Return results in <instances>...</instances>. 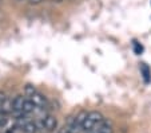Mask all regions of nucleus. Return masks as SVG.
Returning <instances> with one entry per match:
<instances>
[{
	"label": "nucleus",
	"instance_id": "obj_1",
	"mask_svg": "<svg viewBox=\"0 0 151 133\" xmlns=\"http://www.w3.org/2000/svg\"><path fill=\"white\" fill-rule=\"evenodd\" d=\"M43 126L46 128V130L52 132V130H55L58 126V120L55 118L54 116H47L46 118L43 120Z\"/></svg>",
	"mask_w": 151,
	"mask_h": 133
},
{
	"label": "nucleus",
	"instance_id": "obj_2",
	"mask_svg": "<svg viewBox=\"0 0 151 133\" xmlns=\"http://www.w3.org/2000/svg\"><path fill=\"white\" fill-rule=\"evenodd\" d=\"M0 112L3 113V114H6V116H8L9 113L14 112V100L7 97L3 104L0 105Z\"/></svg>",
	"mask_w": 151,
	"mask_h": 133
},
{
	"label": "nucleus",
	"instance_id": "obj_3",
	"mask_svg": "<svg viewBox=\"0 0 151 133\" xmlns=\"http://www.w3.org/2000/svg\"><path fill=\"white\" fill-rule=\"evenodd\" d=\"M31 101L34 102L36 108H43V106H46V105H47L46 96H43L42 93H37V92L31 97Z\"/></svg>",
	"mask_w": 151,
	"mask_h": 133
},
{
	"label": "nucleus",
	"instance_id": "obj_4",
	"mask_svg": "<svg viewBox=\"0 0 151 133\" xmlns=\"http://www.w3.org/2000/svg\"><path fill=\"white\" fill-rule=\"evenodd\" d=\"M24 97L23 96H16L14 98V113H23V105H24Z\"/></svg>",
	"mask_w": 151,
	"mask_h": 133
},
{
	"label": "nucleus",
	"instance_id": "obj_5",
	"mask_svg": "<svg viewBox=\"0 0 151 133\" xmlns=\"http://www.w3.org/2000/svg\"><path fill=\"white\" fill-rule=\"evenodd\" d=\"M140 73H142L143 79H145L146 84H150V81H151V70H150V67H148L146 63H140Z\"/></svg>",
	"mask_w": 151,
	"mask_h": 133
},
{
	"label": "nucleus",
	"instance_id": "obj_6",
	"mask_svg": "<svg viewBox=\"0 0 151 133\" xmlns=\"http://www.w3.org/2000/svg\"><path fill=\"white\" fill-rule=\"evenodd\" d=\"M35 109H36V106H35V104L31 101V98H29V100H26V101H24V105H23V113L28 114V113H32V112H34Z\"/></svg>",
	"mask_w": 151,
	"mask_h": 133
},
{
	"label": "nucleus",
	"instance_id": "obj_7",
	"mask_svg": "<svg viewBox=\"0 0 151 133\" xmlns=\"http://www.w3.org/2000/svg\"><path fill=\"white\" fill-rule=\"evenodd\" d=\"M88 117V113L84 112V110H82V112H79L76 114V117H75V125H80L82 126L83 122L86 121V118Z\"/></svg>",
	"mask_w": 151,
	"mask_h": 133
},
{
	"label": "nucleus",
	"instance_id": "obj_8",
	"mask_svg": "<svg viewBox=\"0 0 151 133\" xmlns=\"http://www.w3.org/2000/svg\"><path fill=\"white\" fill-rule=\"evenodd\" d=\"M95 126H96V122H94L91 118H88V117H87V118H86V121L83 122V125H82V129L86 130V132H91Z\"/></svg>",
	"mask_w": 151,
	"mask_h": 133
},
{
	"label": "nucleus",
	"instance_id": "obj_9",
	"mask_svg": "<svg viewBox=\"0 0 151 133\" xmlns=\"http://www.w3.org/2000/svg\"><path fill=\"white\" fill-rule=\"evenodd\" d=\"M88 118H91L94 122H96V124H99V122H102L103 120V114L100 112H96V110H94V112H90L88 113Z\"/></svg>",
	"mask_w": 151,
	"mask_h": 133
},
{
	"label": "nucleus",
	"instance_id": "obj_10",
	"mask_svg": "<svg viewBox=\"0 0 151 133\" xmlns=\"http://www.w3.org/2000/svg\"><path fill=\"white\" fill-rule=\"evenodd\" d=\"M35 93H36V87H35L32 84H27L26 86H24V96H26V97L31 98Z\"/></svg>",
	"mask_w": 151,
	"mask_h": 133
},
{
	"label": "nucleus",
	"instance_id": "obj_11",
	"mask_svg": "<svg viewBox=\"0 0 151 133\" xmlns=\"http://www.w3.org/2000/svg\"><path fill=\"white\" fill-rule=\"evenodd\" d=\"M23 132L24 133H36V124L35 122H27L23 126Z\"/></svg>",
	"mask_w": 151,
	"mask_h": 133
},
{
	"label": "nucleus",
	"instance_id": "obj_12",
	"mask_svg": "<svg viewBox=\"0 0 151 133\" xmlns=\"http://www.w3.org/2000/svg\"><path fill=\"white\" fill-rule=\"evenodd\" d=\"M96 133H112V129L110 125H103L99 124V128H98V132Z\"/></svg>",
	"mask_w": 151,
	"mask_h": 133
},
{
	"label": "nucleus",
	"instance_id": "obj_13",
	"mask_svg": "<svg viewBox=\"0 0 151 133\" xmlns=\"http://www.w3.org/2000/svg\"><path fill=\"white\" fill-rule=\"evenodd\" d=\"M134 52L137 55H140L143 52V46L139 43V42H137V41H134Z\"/></svg>",
	"mask_w": 151,
	"mask_h": 133
},
{
	"label": "nucleus",
	"instance_id": "obj_14",
	"mask_svg": "<svg viewBox=\"0 0 151 133\" xmlns=\"http://www.w3.org/2000/svg\"><path fill=\"white\" fill-rule=\"evenodd\" d=\"M6 98H7V97H6V94H4L3 92H0V105L3 104V102H4V100H6Z\"/></svg>",
	"mask_w": 151,
	"mask_h": 133
},
{
	"label": "nucleus",
	"instance_id": "obj_15",
	"mask_svg": "<svg viewBox=\"0 0 151 133\" xmlns=\"http://www.w3.org/2000/svg\"><path fill=\"white\" fill-rule=\"evenodd\" d=\"M28 1H29L31 4H40L43 0H28Z\"/></svg>",
	"mask_w": 151,
	"mask_h": 133
},
{
	"label": "nucleus",
	"instance_id": "obj_16",
	"mask_svg": "<svg viewBox=\"0 0 151 133\" xmlns=\"http://www.w3.org/2000/svg\"><path fill=\"white\" fill-rule=\"evenodd\" d=\"M52 1H55V3H60V1H63V0H52Z\"/></svg>",
	"mask_w": 151,
	"mask_h": 133
},
{
	"label": "nucleus",
	"instance_id": "obj_17",
	"mask_svg": "<svg viewBox=\"0 0 151 133\" xmlns=\"http://www.w3.org/2000/svg\"><path fill=\"white\" fill-rule=\"evenodd\" d=\"M63 133H70V130H68V128H67L66 130H63Z\"/></svg>",
	"mask_w": 151,
	"mask_h": 133
},
{
	"label": "nucleus",
	"instance_id": "obj_18",
	"mask_svg": "<svg viewBox=\"0 0 151 133\" xmlns=\"http://www.w3.org/2000/svg\"><path fill=\"white\" fill-rule=\"evenodd\" d=\"M68 1H72V0H68Z\"/></svg>",
	"mask_w": 151,
	"mask_h": 133
},
{
	"label": "nucleus",
	"instance_id": "obj_19",
	"mask_svg": "<svg viewBox=\"0 0 151 133\" xmlns=\"http://www.w3.org/2000/svg\"><path fill=\"white\" fill-rule=\"evenodd\" d=\"M20 1H22V0H20Z\"/></svg>",
	"mask_w": 151,
	"mask_h": 133
}]
</instances>
